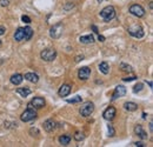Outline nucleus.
<instances>
[{
	"mask_svg": "<svg viewBox=\"0 0 153 147\" xmlns=\"http://www.w3.org/2000/svg\"><path fill=\"white\" fill-rule=\"evenodd\" d=\"M100 17L102 18L104 21L110 23L116 18V10L113 6H106L100 11Z\"/></svg>",
	"mask_w": 153,
	"mask_h": 147,
	"instance_id": "obj_1",
	"label": "nucleus"
},
{
	"mask_svg": "<svg viewBox=\"0 0 153 147\" xmlns=\"http://www.w3.org/2000/svg\"><path fill=\"white\" fill-rule=\"evenodd\" d=\"M40 58L42 59L44 61H53L54 59L57 58V51L54 48H45L41 51L40 53Z\"/></svg>",
	"mask_w": 153,
	"mask_h": 147,
	"instance_id": "obj_2",
	"label": "nucleus"
},
{
	"mask_svg": "<svg viewBox=\"0 0 153 147\" xmlns=\"http://www.w3.org/2000/svg\"><path fill=\"white\" fill-rule=\"evenodd\" d=\"M127 32H128L130 35H132L133 38H138V39H141L145 35V32H144V29H143V27L140 25H132V26H130L128 29H127Z\"/></svg>",
	"mask_w": 153,
	"mask_h": 147,
	"instance_id": "obj_3",
	"label": "nucleus"
},
{
	"mask_svg": "<svg viewBox=\"0 0 153 147\" xmlns=\"http://www.w3.org/2000/svg\"><path fill=\"white\" fill-rule=\"evenodd\" d=\"M93 111H94V104L91 102V101H87V102H85V104H83V106L79 108V113H80V116L81 117H90L92 113H93Z\"/></svg>",
	"mask_w": 153,
	"mask_h": 147,
	"instance_id": "obj_4",
	"label": "nucleus"
},
{
	"mask_svg": "<svg viewBox=\"0 0 153 147\" xmlns=\"http://www.w3.org/2000/svg\"><path fill=\"white\" fill-rule=\"evenodd\" d=\"M62 31H64L62 23H58V24H56V25H53L51 27V29H50V35L53 39H59L61 37V34H62Z\"/></svg>",
	"mask_w": 153,
	"mask_h": 147,
	"instance_id": "obj_5",
	"label": "nucleus"
},
{
	"mask_svg": "<svg viewBox=\"0 0 153 147\" xmlns=\"http://www.w3.org/2000/svg\"><path fill=\"white\" fill-rule=\"evenodd\" d=\"M37 118V112H35V110L33 108V107H27V110L21 114V121H24V122H29V121H32V120H34Z\"/></svg>",
	"mask_w": 153,
	"mask_h": 147,
	"instance_id": "obj_6",
	"label": "nucleus"
},
{
	"mask_svg": "<svg viewBox=\"0 0 153 147\" xmlns=\"http://www.w3.org/2000/svg\"><path fill=\"white\" fill-rule=\"evenodd\" d=\"M130 13L132 14V15H134V17H138V18H141V17H144L145 15V10H144V7L143 6H140V5H138V4H134V5H132L131 7H130Z\"/></svg>",
	"mask_w": 153,
	"mask_h": 147,
	"instance_id": "obj_7",
	"label": "nucleus"
},
{
	"mask_svg": "<svg viewBox=\"0 0 153 147\" xmlns=\"http://www.w3.org/2000/svg\"><path fill=\"white\" fill-rule=\"evenodd\" d=\"M45 105H46L45 99L41 98V97H37V98H34L30 104L27 105V107H33V108H35V110H40V108L45 107Z\"/></svg>",
	"mask_w": 153,
	"mask_h": 147,
	"instance_id": "obj_8",
	"label": "nucleus"
},
{
	"mask_svg": "<svg viewBox=\"0 0 153 147\" xmlns=\"http://www.w3.org/2000/svg\"><path fill=\"white\" fill-rule=\"evenodd\" d=\"M90 75H91V68H90V67H87V66L81 67V68L79 69V72H78V77H79V79H80V80H83V81L89 80Z\"/></svg>",
	"mask_w": 153,
	"mask_h": 147,
	"instance_id": "obj_9",
	"label": "nucleus"
},
{
	"mask_svg": "<svg viewBox=\"0 0 153 147\" xmlns=\"http://www.w3.org/2000/svg\"><path fill=\"white\" fill-rule=\"evenodd\" d=\"M125 94H126V88L124 87V86H122V85L117 86L116 89H114V92H113V94H112V101L117 100L120 97H124Z\"/></svg>",
	"mask_w": 153,
	"mask_h": 147,
	"instance_id": "obj_10",
	"label": "nucleus"
},
{
	"mask_svg": "<svg viewBox=\"0 0 153 147\" xmlns=\"http://www.w3.org/2000/svg\"><path fill=\"white\" fill-rule=\"evenodd\" d=\"M116 113H117L116 108H114V107H112V106H110V107H107V108L104 111L102 117H104L105 120H112L113 118L116 117Z\"/></svg>",
	"mask_w": 153,
	"mask_h": 147,
	"instance_id": "obj_11",
	"label": "nucleus"
},
{
	"mask_svg": "<svg viewBox=\"0 0 153 147\" xmlns=\"http://www.w3.org/2000/svg\"><path fill=\"white\" fill-rule=\"evenodd\" d=\"M44 129L46 131V132H48V133H51V132H53L54 129H56V126H57V124H56V121L54 120H52V119H48V120H46L45 122H44Z\"/></svg>",
	"mask_w": 153,
	"mask_h": 147,
	"instance_id": "obj_12",
	"label": "nucleus"
},
{
	"mask_svg": "<svg viewBox=\"0 0 153 147\" xmlns=\"http://www.w3.org/2000/svg\"><path fill=\"white\" fill-rule=\"evenodd\" d=\"M134 133H135V135H138L140 139H143V140H146L147 139V133L144 131V128H143V126L141 125H137L135 127H134Z\"/></svg>",
	"mask_w": 153,
	"mask_h": 147,
	"instance_id": "obj_13",
	"label": "nucleus"
},
{
	"mask_svg": "<svg viewBox=\"0 0 153 147\" xmlns=\"http://www.w3.org/2000/svg\"><path fill=\"white\" fill-rule=\"evenodd\" d=\"M71 85H68V84H64V85H61L60 88H59V92H58V94L60 95L61 98H65V97H67L70 93H71Z\"/></svg>",
	"mask_w": 153,
	"mask_h": 147,
	"instance_id": "obj_14",
	"label": "nucleus"
},
{
	"mask_svg": "<svg viewBox=\"0 0 153 147\" xmlns=\"http://www.w3.org/2000/svg\"><path fill=\"white\" fill-rule=\"evenodd\" d=\"M14 39L15 41H23L25 40V29L24 27H19L14 33Z\"/></svg>",
	"mask_w": 153,
	"mask_h": 147,
	"instance_id": "obj_15",
	"label": "nucleus"
},
{
	"mask_svg": "<svg viewBox=\"0 0 153 147\" xmlns=\"http://www.w3.org/2000/svg\"><path fill=\"white\" fill-rule=\"evenodd\" d=\"M23 80H24V75H21V74H19V73L13 74V75L11 77V83H12L13 85H15V86L20 85V84L23 83Z\"/></svg>",
	"mask_w": 153,
	"mask_h": 147,
	"instance_id": "obj_16",
	"label": "nucleus"
},
{
	"mask_svg": "<svg viewBox=\"0 0 153 147\" xmlns=\"http://www.w3.org/2000/svg\"><path fill=\"white\" fill-rule=\"evenodd\" d=\"M79 41L81 44H93L94 42V37L92 34H89V35H83L79 38Z\"/></svg>",
	"mask_w": 153,
	"mask_h": 147,
	"instance_id": "obj_17",
	"label": "nucleus"
},
{
	"mask_svg": "<svg viewBox=\"0 0 153 147\" xmlns=\"http://www.w3.org/2000/svg\"><path fill=\"white\" fill-rule=\"evenodd\" d=\"M99 71L102 73V74H108L110 73V65L106 62V61H102L99 64Z\"/></svg>",
	"mask_w": 153,
	"mask_h": 147,
	"instance_id": "obj_18",
	"label": "nucleus"
},
{
	"mask_svg": "<svg viewBox=\"0 0 153 147\" xmlns=\"http://www.w3.org/2000/svg\"><path fill=\"white\" fill-rule=\"evenodd\" d=\"M124 108H125L126 111H128V112H134V111L138 110V105L134 104V102L128 101V102H125V104H124Z\"/></svg>",
	"mask_w": 153,
	"mask_h": 147,
	"instance_id": "obj_19",
	"label": "nucleus"
},
{
	"mask_svg": "<svg viewBox=\"0 0 153 147\" xmlns=\"http://www.w3.org/2000/svg\"><path fill=\"white\" fill-rule=\"evenodd\" d=\"M25 79L31 81V83H33V84H37L39 81V77L35 73H26L25 74Z\"/></svg>",
	"mask_w": 153,
	"mask_h": 147,
	"instance_id": "obj_20",
	"label": "nucleus"
},
{
	"mask_svg": "<svg viewBox=\"0 0 153 147\" xmlns=\"http://www.w3.org/2000/svg\"><path fill=\"white\" fill-rule=\"evenodd\" d=\"M17 93L20 94L23 98H26V97H29L31 93H32V91L29 87H20V88H17Z\"/></svg>",
	"mask_w": 153,
	"mask_h": 147,
	"instance_id": "obj_21",
	"label": "nucleus"
},
{
	"mask_svg": "<svg viewBox=\"0 0 153 147\" xmlns=\"http://www.w3.org/2000/svg\"><path fill=\"white\" fill-rule=\"evenodd\" d=\"M71 139H72L71 135L64 134V135H60V137H59V143H60V145H62V146H67V145L70 144Z\"/></svg>",
	"mask_w": 153,
	"mask_h": 147,
	"instance_id": "obj_22",
	"label": "nucleus"
},
{
	"mask_svg": "<svg viewBox=\"0 0 153 147\" xmlns=\"http://www.w3.org/2000/svg\"><path fill=\"white\" fill-rule=\"evenodd\" d=\"M120 69H122V72H127V73H132V72H133L132 66H130V65H127V64H125V62H122V64H120Z\"/></svg>",
	"mask_w": 153,
	"mask_h": 147,
	"instance_id": "obj_23",
	"label": "nucleus"
},
{
	"mask_svg": "<svg viewBox=\"0 0 153 147\" xmlns=\"http://www.w3.org/2000/svg\"><path fill=\"white\" fill-rule=\"evenodd\" d=\"M24 29H25V40H30L33 35V29H31L30 26H26Z\"/></svg>",
	"mask_w": 153,
	"mask_h": 147,
	"instance_id": "obj_24",
	"label": "nucleus"
},
{
	"mask_svg": "<svg viewBox=\"0 0 153 147\" xmlns=\"http://www.w3.org/2000/svg\"><path fill=\"white\" fill-rule=\"evenodd\" d=\"M66 101L68 104H78V102H81L83 101V98L80 95H77V97H74L72 99H66Z\"/></svg>",
	"mask_w": 153,
	"mask_h": 147,
	"instance_id": "obj_25",
	"label": "nucleus"
},
{
	"mask_svg": "<svg viewBox=\"0 0 153 147\" xmlns=\"http://www.w3.org/2000/svg\"><path fill=\"white\" fill-rule=\"evenodd\" d=\"M74 140L75 141H83L84 140V138H85V135H84V133L83 132H80V131H77L75 133H74Z\"/></svg>",
	"mask_w": 153,
	"mask_h": 147,
	"instance_id": "obj_26",
	"label": "nucleus"
},
{
	"mask_svg": "<svg viewBox=\"0 0 153 147\" xmlns=\"http://www.w3.org/2000/svg\"><path fill=\"white\" fill-rule=\"evenodd\" d=\"M143 87H144V85H143L141 83H139V84H137V85L133 87V92H134V93H138V92H140V91L143 89Z\"/></svg>",
	"mask_w": 153,
	"mask_h": 147,
	"instance_id": "obj_27",
	"label": "nucleus"
},
{
	"mask_svg": "<svg viewBox=\"0 0 153 147\" xmlns=\"http://www.w3.org/2000/svg\"><path fill=\"white\" fill-rule=\"evenodd\" d=\"M30 134L32 137H38L40 133H39V131H38V128H34V127H32L30 129Z\"/></svg>",
	"mask_w": 153,
	"mask_h": 147,
	"instance_id": "obj_28",
	"label": "nucleus"
},
{
	"mask_svg": "<svg viewBox=\"0 0 153 147\" xmlns=\"http://www.w3.org/2000/svg\"><path fill=\"white\" fill-rule=\"evenodd\" d=\"M108 133H110V137H114V134H116V131L112 125H108Z\"/></svg>",
	"mask_w": 153,
	"mask_h": 147,
	"instance_id": "obj_29",
	"label": "nucleus"
},
{
	"mask_svg": "<svg viewBox=\"0 0 153 147\" xmlns=\"http://www.w3.org/2000/svg\"><path fill=\"white\" fill-rule=\"evenodd\" d=\"M73 7H74V5H73V4L67 2V4L64 6V10H65V11H68V10H71V8H73Z\"/></svg>",
	"mask_w": 153,
	"mask_h": 147,
	"instance_id": "obj_30",
	"label": "nucleus"
},
{
	"mask_svg": "<svg viewBox=\"0 0 153 147\" xmlns=\"http://www.w3.org/2000/svg\"><path fill=\"white\" fill-rule=\"evenodd\" d=\"M21 20H23L24 23H26V24H30L31 23V19L27 15H23V17H21Z\"/></svg>",
	"mask_w": 153,
	"mask_h": 147,
	"instance_id": "obj_31",
	"label": "nucleus"
},
{
	"mask_svg": "<svg viewBox=\"0 0 153 147\" xmlns=\"http://www.w3.org/2000/svg\"><path fill=\"white\" fill-rule=\"evenodd\" d=\"M8 4H10V1H8V0H0V5H1L2 7L8 6Z\"/></svg>",
	"mask_w": 153,
	"mask_h": 147,
	"instance_id": "obj_32",
	"label": "nucleus"
},
{
	"mask_svg": "<svg viewBox=\"0 0 153 147\" xmlns=\"http://www.w3.org/2000/svg\"><path fill=\"white\" fill-rule=\"evenodd\" d=\"M135 79H137L135 77H131V78H124L122 80H124V81H133V80H135Z\"/></svg>",
	"mask_w": 153,
	"mask_h": 147,
	"instance_id": "obj_33",
	"label": "nucleus"
},
{
	"mask_svg": "<svg viewBox=\"0 0 153 147\" xmlns=\"http://www.w3.org/2000/svg\"><path fill=\"white\" fill-rule=\"evenodd\" d=\"M5 32H6V29L4 26H0V35H4L5 34Z\"/></svg>",
	"mask_w": 153,
	"mask_h": 147,
	"instance_id": "obj_34",
	"label": "nucleus"
},
{
	"mask_svg": "<svg viewBox=\"0 0 153 147\" xmlns=\"http://www.w3.org/2000/svg\"><path fill=\"white\" fill-rule=\"evenodd\" d=\"M134 146H137V147H143V146H144V144H143V143H134Z\"/></svg>",
	"mask_w": 153,
	"mask_h": 147,
	"instance_id": "obj_35",
	"label": "nucleus"
},
{
	"mask_svg": "<svg viewBox=\"0 0 153 147\" xmlns=\"http://www.w3.org/2000/svg\"><path fill=\"white\" fill-rule=\"evenodd\" d=\"M98 39H99V41H105V38L102 35H100V34L98 35Z\"/></svg>",
	"mask_w": 153,
	"mask_h": 147,
	"instance_id": "obj_36",
	"label": "nucleus"
},
{
	"mask_svg": "<svg viewBox=\"0 0 153 147\" xmlns=\"http://www.w3.org/2000/svg\"><path fill=\"white\" fill-rule=\"evenodd\" d=\"M92 29H93V31H94V33L99 34V32H98V29H97V26H92Z\"/></svg>",
	"mask_w": 153,
	"mask_h": 147,
	"instance_id": "obj_37",
	"label": "nucleus"
},
{
	"mask_svg": "<svg viewBox=\"0 0 153 147\" xmlns=\"http://www.w3.org/2000/svg\"><path fill=\"white\" fill-rule=\"evenodd\" d=\"M150 131L153 132V122H150Z\"/></svg>",
	"mask_w": 153,
	"mask_h": 147,
	"instance_id": "obj_38",
	"label": "nucleus"
},
{
	"mask_svg": "<svg viewBox=\"0 0 153 147\" xmlns=\"http://www.w3.org/2000/svg\"><path fill=\"white\" fill-rule=\"evenodd\" d=\"M101 1H102V0H98V2H101Z\"/></svg>",
	"mask_w": 153,
	"mask_h": 147,
	"instance_id": "obj_39",
	"label": "nucleus"
},
{
	"mask_svg": "<svg viewBox=\"0 0 153 147\" xmlns=\"http://www.w3.org/2000/svg\"><path fill=\"white\" fill-rule=\"evenodd\" d=\"M0 45H1V40H0Z\"/></svg>",
	"mask_w": 153,
	"mask_h": 147,
	"instance_id": "obj_40",
	"label": "nucleus"
}]
</instances>
